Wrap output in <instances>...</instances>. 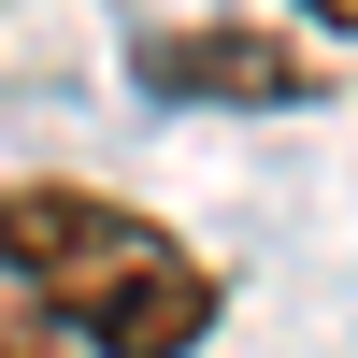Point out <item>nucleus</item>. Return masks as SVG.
I'll list each match as a JSON object with an SVG mask.
<instances>
[{"label": "nucleus", "mask_w": 358, "mask_h": 358, "mask_svg": "<svg viewBox=\"0 0 358 358\" xmlns=\"http://www.w3.org/2000/svg\"><path fill=\"white\" fill-rule=\"evenodd\" d=\"M0 301L43 344H72V358H201L229 287L143 201L72 187V172H15L0 187Z\"/></svg>", "instance_id": "f257e3e1"}, {"label": "nucleus", "mask_w": 358, "mask_h": 358, "mask_svg": "<svg viewBox=\"0 0 358 358\" xmlns=\"http://www.w3.org/2000/svg\"><path fill=\"white\" fill-rule=\"evenodd\" d=\"M0 358H72V344H43V330H29L15 301H0Z\"/></svg>", "instance_id": "7ed1b4c3"}, {"label": "nucleus", "mask_w": 358, "mask_h": 358, "mask_svg": "<svg viewBox=\"0 0 358 358\" xmlns=\"http://www.w3.org/2000/svg\"><path fill=\"white\" fill-rule=\"evenodd\" d=\"M143 86H201V101H301L315 57L287 29H143Z\"/></svg>", "instance_id": "f03ea898"}]
</instances>
